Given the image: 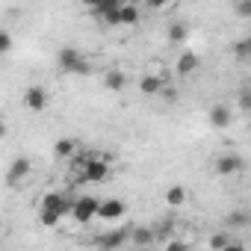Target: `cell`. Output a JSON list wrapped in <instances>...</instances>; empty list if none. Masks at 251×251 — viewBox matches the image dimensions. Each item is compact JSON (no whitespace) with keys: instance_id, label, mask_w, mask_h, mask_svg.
I'll return each mask as SVG.
<instances>
[{"instance_id":"obj_1","label":"cell","mask_w":251,"mask_h":251,"mask_svg":"<svg viewBox=\"0 0 251 251\" xmlns=\"http://www.w3.org/2000/svg\"><path fill=\"white\" fill-rule=\"evenodd\" d=\"M56 62H59V68H62L65 74H80V77L92 74V62H89L77 48H62V50L56 53Z\"/></svg>"},{"instance_id":"obj_2","label":"cell","mask_w":251,"mask_h":251,"mask_svg":"<svg viewBox=\"0 0 251 251\" xmlns=\"http://www.w3.org/2000/svg\"><path fill=\"white\" fill-rule=\"evenodd\" d=\"M74 201L77 198H71V195H62V192H48L45 198H42V210L39 213H53V216H71L74 213Z\"/></svg>"},{"instance_id":"obj_3","label":"cell","mask_w":251,"mask_h":251,"mask_svg":"<svg viewBox=\"0 0 251 251\" xmlns=\"http://www.w3.org/2000/svg\"><path fill=\"white\" fill-rule=\"evenodd\" d=\"M100 198H95V195H77V201H74V222H80V225H86V222H92L95 216H100Z\"/></svg>"},{"instance_id":"obj_4","label":"cell","mask_w":251,"mask_h":251,"mask_svg":"<svg viewBox=\"0 0 251 251\" xmlns=\"http://www.w3.org/2000/svg\"><path fill=\"white\" fill-rule=\"evenodd\" d=\"M106 175H109V163H106V160L92 157V160L83 163V180H89V183H100V180H106Z\"/></svg>"},{"instance_id":"obj_5","label":"cell","mask_w":251,"mask_h":251,"mask_svg":"<svg viewBox=\"0 0 251 251\" xmlns=\"http://www.w3.org/2000/svg\"><path fill=\"white\" fill-rule=\"evenodd\" d=\"M24 103H27V109L42 112V109L48 106V89H42V86H30V89L24 92Z\"/></svg>"},{"instance_id":"obj_6","label":"cell","mask_w":251,"mask_h":251,"mask_svg":"<svg viewBox=\"0 0 251 251\" xmlns=\"http://www.w3.org/2000/svg\"><path fill=\"white\" fill-rule=\"evenodd\" d=\"M166 83H169L166 74H145V77L139 80V89H142V95H163Z\"/></svg>"},{"instance_id":"obj_7","label":"cell","mask_w":251,"mask_h":251,"mask_svg":"<svg viewBox=\"0 0 251 251\" xmlns=\"http://www.w3.org/2000/svg\"><path fill=\"white\" fill-rule=\"evenodd\" d=\"M124 213H127V204H124L121 198H109V201L100 204V219H106V222H115V219H121Z\"/></svg>"},{"instance_id":"obj_8","label":"cell","mask_w":251,"mask_h":251,"mask_svg":"<svg viewBox=\"0 0 251 251\" xmlns=\"http://www.w3.org/2000/svg\"><path fill=\"white\" fill-rule=\"evenodd\" d=\"M124 239H127V230H124V227H115V230H106V233L98 239V245H100L103 251H115V248L124 245Z\"/></svg>"},{"instance_id":"obj_9","label":"cell","mask_w":251,"mask_h":251,"mask_svg":"<svg viewBox=\"0 0 251 251\" xmlns=\"http://www.w3.org/2000/svg\"><path fill=\"white\" fill-rule=\"evenodd\" d=\"M239 169H242V157H236V154H222V157L216 160V172H219L222 177L236 175Z\"/></svg>"},{"instance_id":"obj_10","label":"cell","mask_w":251,"mask_h":251,"mask_svg":"<svg viewBox=\"0 0 251 251\" xmlns=\"http://www.w3.org/2000/svg\"><path fill=\"white\" fill-rule=\"evenodd\" d=\"M230 118H233V112H230V106H225V103H216V106H210V124L213 127H227L230 124Z\"/></svg>"},{"instance_id":"obj_11","label":"cell","mask_w":251,"mask_h":251,"mask_svg":"<svg viewBox=\"0 0 251 251\" xmlns=\"http://www.w3.org/2000/svg\"><path fill=\"white\" fill-rule=\"evenodd\" d=\"M195 68H198V56H195L192 50H183V53L177 56V65H175V71H177L180 77H189Z\"/></svg>"},{"instance_id":"obj_12","label":"cell","mask_w":251,"mask_h":251,"mask_svg":"<svg viewBox=\"0 0 251 251\" xmlns=\"http://www.w3.org/2000/svg\"><path fill=\"white\" fill-rule=\"evenodd\" d=\"M27 175H30V160H27V157H18V160L12 163V169H9L6 180H9V183L15 186V183H18L21 177H27Z\"/></svg>"},{"instance_id":"obj_13","label":"cell","mask_w":251,"mask_h":251,"mask_svg":"<svg viewBox=\"0 0 251 251\" xmlns=\"http://www.w3.org/2000/svg\"><path fill=\"white\" fill-rule=\"evenodd\" d=\"M103 86H106L109 92H121L124 86H127V77H124V71L112 68V71H106V74H103Z\"/></svg>"},{"instance_id":"obj_14","label":"cell","mask_w":251,"mask_h":251,"mask_svg":"<svg viewBox=\"0 0 251 251\" xmlns=\"http://www.w3.org/2000/svg\"><path fill=\"white\" fill-rule=\"evenodd\" d=\"M118 24H139V6L121 3V9H118Z\"/></svg>"},{"instance_id":"obj_15","label":"cell","mask_w":251,"mask_h":251,"mask_svg":"<svg viewBox=\"0 0 251 251\" xmlns=\"http://www.w3.org/2000/svg\"><path fill=\"white\" fill-rule=\"evenodd\" d=\"M186 39H189V27L180 24V21H175V24L169 27V42H172V45H183Z\"/></svg>"},{"instance_id":"obj_16","label":"cell","mask_w":251,"mask_h":251,"mask_svg":"<svg viewBox=\"0 0 251 251\" xmlns=\"http://www.w3.org/2000/svg\"><path fill=\"white\" fill-rule=\"evenodd\" d=\"M74 151H77V142H74V139H68V136H65V139H56V145H53V154H56L59 160L71 157Z\"/></svg>"},{"instance_id":"obj_17","label":"cell","mask_w":251,"mask_h":251,"mask_svg":"<svg viewBox=\"0 0 251 251\" xmlns=\"http://www.w3.org/2000/svg\"><path fill=\"white\" fill-rule=\"evenodd\" d=\"M183 201H186V189L183 186H169L166 189V204L169 207H180Z\"/></svg>"},{"instance_id":"obj_18","label":"cell","mask_w":251,"mask_h":251,"mask_svg":"<svg viewBox=\"0 0 251 251\" xmlns=\"http://www.w3.org/2000/svg\"><path fill=\"white\" fill-rule=\"evenodd\" d=\"M121 3H118V0H100V3H95L92 6V15H98V18H106L109 12H115Z\"/></svg>"},{"instance_id":"obj_19","label":"cell","mask_w":251,"mask_h":251,"mask_svg":"<svg viewBox=\"0 0 251 251\" xmlns=\"http://www.w3.org/2000/svg\"><path fill=\"white\" fill-rule=\"evenodd\" d=\"M233 56H236V59H251V36L233 42Z\"/></svg>"},{"instance_id":"obj_20","label":"cell","mask_w":251,"mask_h":251,"mask_svg":"<svg viewBox=\"0 0 251 251\" xmlns=\"http://www.w3.org/2000/svg\"><path fill=\"white\" fill-rule=\"evenodd\" d=\"M227 225H230V227H245V225H251V213H245V210H233V213L227 216Z\"/></svg>"},{"instance_id":"obj_21","label":"cell","mask_w":251,"mask_h":251,"mask_svg":"<svg viewBox=\"0 0 251 251\" xmlns=\"http://www.w3.org/2000/svg\"><path fill=\"white\" fill-rule=\"evenodd\" d=\"M230 242H233V239H230V233H227V230H222V233H213V236H210V248H213V251H225Z\"/></svg>"},{"instance_id":"obj_22","label":"cell","mask_w":251,"mask_h":251,"mask_svg":"<svg viewBox=\"0 0 251 251\" xmlns=\"http://www.w3.org/2000/svg\"><path fill=\"white\" fill-rule=\"evenodd\" d=\"M154 236H157V233H154L151 227H136V230H133V242H136L139 248L148 245V242H154Z\"/></svg>"},{"instance_id":"obj_23","label":"cell","mask_w":251,"mask_h":251,"mask_svg":"<svg viewBox=\"0 0 251 251\" xmlns=\"http://www.w3.org/2000/svg\"><path fill=\"white\" fill-rule=\"evenodd\" d=\"M233 12H236L239 18H251V0H239V3L233 6Z\"/></svg>"},{"instance_id":"obj_24","label":"cell","mask_w":251,"mask_h":251,"mask_svg":"<svg viewBox=\"0 0 251 251\" xmlns=\"http://www.w3.org/2000/svg\"><path fill=\"white\" fill-rule=\"evenodd\" d=\"M12 50V36L9 30H0V53H9Z\"/></svg>"},{"instance_id":"obj_25","label":"cell","mask_w":251,"mask_h":251,"mask_svg":"<svg viewBox=\"0 0 251 251\" xmlns=\"http://www.w3.org/2000/svg\"><path fill=\"white\" fill-rule=\"evenodd\" d=\"M163 251H189V248H186V242L172 239V242H166V248H163Z\"/></svg>"},{"instance_id":"obj_26","label":"cell","mask_w":251,"mask_h":251,"mask_svg":"<svg viewBox=\"0 0 251 251\" xmlns=\"http://www.w3.org/2000/svg\"><path fill=\"white\" fill-rule=\"evenodd\" d=\"M239 103H242V109H251V92H242V100Z\"/></svg>"},{"instance_id":"obj_27","label":"cell","mask_w":251,"mask_h":251,"mask_svg":"<svg viewBox=\"0 0 251 251\" xmlns=\"http://www.w3.org/2000/svg\"><path fill=\"white\" fill-rule=\"evenodd\" d=\"M163 98H169V100H175V98H177V92H175L172 86H166V89H163Z\"/></svg>"},{"instance_id":"obj_28","label":"cell","mask_w":251,"mask_h":251,"mask_svg":"<svg viewBox=\"0 0 251 251\" xmlns=\"http://www.w3.org/2000/svg\"><path fill=\"white\" fill-rule=\"evenodd\" d=\"M225 251H245V245H242V242H230Z\"/></svg>"}]
</instances>
